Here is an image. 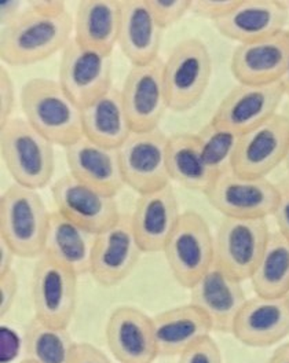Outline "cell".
I'll return each instance as SVG.
<instances>
[{
    "instance_id": "1",
    "label": "cell",
    "mask_w": 289,
    "mask_h": 363,
    "mask_svg": "<svg viewBox=\"0 0 289 363\" xmlns=\"http://www.w3.org/2000/svg\"><path fill=\"white\" fill-rule=\"evenodd\" d=\"M25 120L54 146L64 149L84 136L83 109L67 95L60 82L35 77L21 90Z\"/></svg>"
},
{
    "instance_id": "2",
    "label": "cell",
    "mask_w": 289,
    "mask_h": 363,
    "mask_svg": "<svg viewBox=\"0 0 289 363\" xmlns=\"http://www.w3.org/2000/svg\"><path fill=\"white\" fill-rule=\"evenodd\" d=\"M73 26L70 13L50 18L26 7L16 21L1 28V61L10 67L42 62L67 47L73 39L70 38Z\"/></svg>"
},
{
    "instance_id": "3",
    "label": "cell",
    "mask_w": 289,
    "mask_h": 363,
    "mask_svg": "<svg viewBox=\"0 0 289 363\" xmlns=\"http://www.w3.org/2000/svg\"><path fill=\"white\" fill-rule=\"evenodd\" d=\"M50 216L38 190L14 183L0 197V238L20 257H40Z\"/></svg>"
},
{
    "instance_id": "4",
    "label": "cell",
    "mask_w": 289,
    "mask_h": 363,
    "mask_svg": "<svg viewBox=\"0 0 289 363\" xmlns=\"http://www.w3.org/2000/svg\"><path fill=\"white\" fill-rule=\"evenodd\" d=\"M1 159L17 184L39 190L55 169L54 145L25 118L13 117L0 130Z\"/></svg>"
},
{
    "instance_id": "5",
    "label": "cell",
    "mask_w": 289,
    "mask_h": 363,
    "mask_svg": "<svg viewBox=\"0 0 289 363\" xmlns=\"http://www.w3.org/2000/svg\"><path fill=\"white\" fill-rule=\"evenodd\" d=\"M211 74V54L200 39L190 38L175 45L163 69L168 109L178 113L193 109L204 96Z\"/></svg>"
},
{
    "instance_id": "6",
    "label": "cell",
    "mask_w": 289,
    "mask_h": 363,
    "mask_svg": "<svg viewBox=\"0 0 289 363\" xmlns=\"http://www.w3.org/2000/svg\"><path fill=\"white\" fill-rule=\"evenodd\" d=\"M163 252L179 285L192 289L215 263V237L200 213L186 211Z\"/></svg>"
},
{
    "instance_id": "7",
    "label": "cell",
    "mask_w": 289,
    "mask_h": 363,
    "mask_svg": "<svg viewBox=\"0 0 289 363\" xmlns=\"http://www.w3.org/2000/svg\"><path fill=\"white\" fill-rule=\"evenodd\" d=\"M223 218L266 219L280 203V189L267 178H245L233 171L217 178L204 194Z\"/></svg>"
},
{
    "instance_id": "8",
    "label": "cell",
    "mask_w": 289,
    "mask_h": 363,
    "mask_svg": "<svg viewBox=\"0 0 289 363\" xmlns=\"http://www.w3.org/2000/svg\"><path fill=\"white\" fill-rule=\"evenodd\" d=\"M167 147L168 136L160 130L129 136L117 149L126 186L139 196L170 186Z\"/></svg>"
},
{
    "instance_id": "9",
    "label": "cell",
    "mask_w": 289,
    "mask_h": 363,
    "mask_svg": "<svg viewBox=\"0 0 289 363\" xmlns=\"http://www.w3.org/2000/svg\"><path fill=\"white\" fill-rule=\"evenodd\" d=\"M270 233L266 219L223 218L215 235V263L241 282L251 279Z\"/></svg>"
},
{
    "instance_id": "10",
    "label": "cell",
    "mask_w": 289,
    "mask_h": 363,
    "mask_svg": "<svg viewBox=\"0 0 289 363\" xmlns=\"http://www.w3.org/2000/svg\"><path fill=\"white\" fill-rule=\"evenodd\" d=\"M77 277L45 255L38 257L32 277V301L38 320L67 329L76 310Z\"/></svg>"
},
{
    "instance_id": "11",
    "label": "cell",
    "mask_w": 289,
    "mask_h": 363,
    "mask_svg": "<svg viewBox=\"0 0 289 363\" xmlns=\"http://www.w3.org/2000/svg\"><path fill=\"white\" fill-rule=\"evenodd\" d=\"M113 54H107L72 39L62 50L60 84L83 109L107 94L111 84Z\"/></svg>"
},
{
    "instance_id": "12",
    "label": "cell",
    "mask_w": 289,
    "mask_h": 363,
    "mask_svg": "<svg viewBox=\"0 0 289 363\" xmlns=\"http://www.w3.org/2000/svg\"><path fill=\"white\" fill-rule=\"evenodd\" d=\"M289 152V117L277 113L240 136L231 171L245 178H266Z\"/></svg>"
},
{
    "instance_id": "13",
    "label": "cell",
    "mask_w": 289,
    "mask_h": 363,
    "mask_svg": "<svg viewBox=\"0 0 289 363\" xmlns=\"http://www.w3.org/2000/svg\"><path fill=\"white\" fill-rule=\"evenodd\" d=\"M51 194L55 211L94 234L108 230L121 216L116 197L89 187L70 174L57 179Z\"/></svg>"
},
{
    "instance_id": "14",
    "label": "cell",
    "mask_w": 289,
    "mask_h": 363,
    "mask_svg": "<svg viewBox=\"0 0 289 363\" xmlns=\"http://www.w3.org/2000/svg\"><path fill=\"white\" fill-rule=\"evenodd\" d=\"M284 96L285 91L281 83L267 86L239 84L223 98L211 121L244 135L276 116Z\"/></svg>"
},
{
    "instance_id": "15",
    "label": "cell",
    "mask_w": 289,
    "mask_h": 363,
    "mask_svg": "<svg viewBox=\"0 0 289 363\" xmlns=\"http://www.w3.org/2000/svg\"><path fill=\"white\" fill-rule=\"evenodd\" d=\"M163 69L161 60L149 65L133 67L124 80L120 91L133 133L158 130V124L168 109Z\"/></svg>"
},
{
    "instance_id": "16",
    "label": "cell",
    "mask_w": 289,
    "mask_h": 363,
    "mask_svg": "<svg viewBox=\"0 0 289 363\" xmlns=\"http://www.w3.org/2000/svg\"><path fill=\"white\" fill-rule=\"evenodd\" d=\"M142 253L133 234L131 215L121 213L113 226L97 234L89 274L104 288H111L130 275Z\"/></svg>"
},
{
    "instance_id": "17",
    "label": "cell",
    "mask_w": 289,
    "mask_h": 363,
    "mask_svg": "<svg viewBox=\"0 0 289 363\" xmlns=\"http://www.w3.org/2000/svg\"><path fill=\"white\" fill-rule=\"evenodd\" d=\"M241 281L217 263L190 289V304L208 317L212 330L231 333L236 318L246 303Z\"/></svg>"
},
{
    "instance_id": "18",
    "label": "cell",
    "mask_w": 289,
    "mask_h": 363,
    "mask_svg": "<svg viewBox=\"0 0 289 363\" xmlns=\"http://www.w3.org/2000/svg\"><path fill=\"white\" fill-rule=\"evenodd\" d=\"M289 60V30L266 39L237 45L230 69L240 84L267 86L281 83Z\"/></svg>"
},
{
    "instance_id": "19",
    "label": "cell",
    "mask_w": 289,
    "mask_h": 363,
    "mask_svg": "<svg viewBox=\"0 0 289 363\" xmlns=\"http://www.w3.org/2000/svg\"><path fill=\"white\" fill-rule=\"evenodd\" d=\"M107 342L120 363H153L158 357L153 319L131 306L111 311L107 323Z\"/></svg>"
},
{
    "instance_id": "20",
    "label": "cell",
    "mask_w": 289,
    "mask_h": 363,
    "mask_svg": "<svg viewBox=\"0 0 289 363\" xmlns=\"http://www.w3.org/2000/svg\"><path fill=\"white\" fill-rule=\"evenodd\" d=\"M231 333L248 347H270L284 340L289 335V295L248 298Z\"/></svg>"
},
{
    "instance_id": "21",
    "label": "cell",
    "mask_w": 289,
    "mask_h": 363,
    "mask_svg": "<svg viewBox=\"0 0 289 363\" xmlns=\"http://www.w3.org/2000/svg\"><path fill=\"white\" fill-rule=\"evenodd\" d=\"M178 199L170 186L145 196L135 204L131 225L142 252H163L180 218Z\"/></svg>"
},
{
    "instance_id": "22",
    "label": "cell",
    "mask_w": 289,
    "mask_h": 363,
    "mask_svg": "<svg viewBox=\"0 0 289 363\" xmlns=\"http://www.w3.org/2000/svg\"><path fill=\"white\" fill-rule=\"evenodd\" d=\"M289 3L276 0H246L222 20L214 23L218 32L240 45L258 42L285 30Z\"/></svg>"
},
{
    "instance_id": "23",
    "label": "cell",
    "mask_w": 289,
    "mask_h": 363,
    "mask_svg": "<svg viewBox=\"0 0 289 363\" xmlns=\"http://www.w3.org/2000/svg\"><path fill=\"white\" fill-rule=\"evenodd\" d=\"M69 174L89 187L116 197L126 186L117 149L105 147L83 136L65 149Z\"/></svg>"
},
{
    "instance_id": "24",
    "label": "cell",
    "mask_w": 289,
    "mask_h": 363,
    "mask_svg": "<svg viewBox=\"0 0 289 363\" xmlns=\"http://www.w3.org/2000/svg\"><path fill=\"white\" fill-rule=\"evenodd\" d=\"M121 25L119 45L133 67L156 62L163 29L157 25L149 3L145 0L120 1Z\"/></svg>"
},
{
    "instance_id": "25",
    "label": "cell",
    "mask_w": 289,
    "mask_h": 363,
    "mask_svg": "<svg viewBox=\"0 0 289 363\" xmlns=\"http://www.w3.org/2000/svg\"><path fill=\"white\" fill-rule=\"evenodd\" d=\"M152 319L158 357H179L212 332L211 320L193 304L165 310Z\"/></svg>"
},
{
    "instance_id": "26",
    "label": "cell",
    "mask_w": 289,
    "mask_h": 363,
    "mask_svg": "<svg viewBox=\"0 0 289 363\" xmlns=\"http://www.w3.org/2000/svg\"><path fill=\"white\" fill-rule=\"evenodd\" d=\"M95 240L97 234L53 211L43 255L80 277L89 274Z\"/></svg>"
},
{
    "instance_id": "27",
    "label": "cell",
    "mask_w": 289,
    "mask_h": 363,
    "mask_svg": "<svg viewBox=\"0 0 289 363\" xmlns=\"http://www.w3.org/2000/svg\"><path fill=\"white\" fill-rule=\"evenodd\" d=\"M73 21V39L79 45L113 54L121 25L120 1H80Z\"/></svg>"
},
{
    "instance_id": "28",
    "label": "cell",
    "mask_w": 289,
    "mask_h": 363,
    "mask_svg": "<svg viewBox=\"0 0 289 363\" xmlns=\"http://www.w3.org/2000/svg\"><path fill=\"white\" fill-rule=\"evenodd\" d=\"M84 136L105 147L119 149L133 134L126 113L121 91L114 86L83 108Z\"/></svg>"
},
{
    "instance_id": "29",
    "label": "cell",
    "mask_w": 289,
    "mask_h": 363,
    "mask_svg": "<svg viewBox=\"0 0 289 363\" xmlns=\"http://www.w3.org/2000/svg\"><path fill=\"white\" fill-rule=\"evenodd\" d=\"M167 164L171 181L178 182L189 190L205 194L217 181L202 156L196 134L183 133L168 136Z\"/></svg>"
},
{
    "instance_id": "30",
    "label": "cell",
    "mask_w": 289,
    "mask_h": 363,
    "mask_svg": "<svg viewBox=\"0 0 289 363\" xmlns=\"http://www.w3.org/2000/svg\"><path fill=\"white\" fill-rule=\"evenodd\" d=\"M251 282L256 296L289 295V241L278 230L270 233L266 250Z\"/></svg>"
},
{
    "instance_id": "31",
    "label": "cell",
    "mask_w": 289,
    "mask_h": 363,
    "mask_svg": "<svg viewBox=\"0 0 289 363\" xmlns=\"http://www.w3.org/2000/svg\"><path fill=\"white\" fill-rule=\"evenodd\" d=\"M75 345L67 329L53 328L33 318L25 332V359L33 363H69Z\"/></svg>"
},
{
    "instance_id": "32",
    "label": "cell",
    "mask_w": 289,
    "mask_h": 363,
    "mask_svg": "<svg viewBox=\"0 0 289 363\" xmlns=\"http://www.w3.org/2000/svg\"><path fill=\"white\" fill-rule=\"evenodd\" d=\"M196 136L205 162L217 178L231 171V162L241 135L209 121Z\"/></svg>"
},
{
    "instance_id": "33",
    "label": "cell",
    "mask_w": 289,
    "mask_h": 363,
    "mask_svg": "<svg viewBox=\"0 0 289 363\" xmlns=\"http://www.w3.org/2000/svg\"><path fill=\"white\" fill-rule=\"evenodd\" d=\"M148 3L157 25L163 30L179 23L189 11H192L193 4L190 0H149Z\"/></svg>"
},
{
    "instance_id": "34",
    "label": "cell",
    "mask_w": 289,
    "mask_h": 363,
    "mask_svg": "<svg viewBox=\"0 0 289 363\" xmlns=\"http://www.w3.org/2000/svg\"><path fill=\"white\" fill-rule=\"evenodd\" d=\"M178 363H223L222 354L218 344L208 336L180 354Z\"/></svg>"
},
{
    "instance_id": "35",
    "label": "cell",
    "mask_w": 289,
    "mask_h": 363,
    "mask_svg": "<svg viewBox=\"0 0 289 363\" xmlns=\"http://www.w3.org/2000/svg\"><path fill=\"white\" fill-rule=\"evenodd\" d=\"M240 1L241 0H197L192 4V13L217 23L229 16Z\"/></svg>"
},
{
    "instance_id": "36",
    "label": "cell",
    "mask_w": 289,
    "mask_h": 363,
    "mask_svg": "<svg viewBox=\"0 0 289 363\" xmlns=\"http://www.w3.org/2000/svg\"><path fill=\"white\" fill-rule=\"evenodd\" d=\"M16 109V86L9 69H0V120L1 125L13 118Z\"/></svg>"
},
{
    "instance_id": "37",
    "label": "cell",
    "mask_w": 289,
    "mask_h": 363,
    "mask_svg": "<svg viewBox=\"0 0 289 363\" xmlns=\"http://www.w3.org/2000/svg\"><path fill=\"white\" fill-rule=\"evenodd\" d=\"M18 294V277L14 270L0 275V317L4 318L11 310Z\"/></svg>"
},
{
    "instance_id": "38",
    "label": "cell",
    "mask_w": 289,
    "mask_h": 363,
    "mask_svg": "<svg viewBox=\"0 0 289 363\" xmlns=\"http://www.w3.org/2000/svg\"><path fill=\"white\" fill-rule=\"evenodd\" d=\"M280 189V203L277 206L276 213L273 215L278 231L289 241V179L284 178L280 183H277Z\"/></svg>"
},
{
    "instance_id": "39",
    "label": "cell",
    "mask_w": 289,
    "mask_h": 363,
    "mask_svg": "<svg viewBox=\"0 0 289 363\" xmlns=\"http://www.w3.org/2000/svg\"><path fill=\"white\" fill-rule=\"evenodd\" d=\"M69 363H111V359L89 342H76Z\"/></svg>"
},
{
    "instance_id": "40",
    "label": "cell",
    "mask_w": 289,
    "mask_h": 363,
    "mask_svg": "<svg viewBox=\"0 0 289 363\" xmlns=\"http://www.w3.org/2000/svg\"><path fill=\"white\" fill-rule=\"evenodd\" d=\"M20 351V340L14 330L7 326L0 328V362H13Z\"/></svg>"
},
{
    "instance_id": "41",
    "label": "cell",
    "mask_w": 289,
    "mask_h": 363,
    "mask_svg": "<svg viewBox=\"0 0 289 363\" xmlns=\"http://www.w3.org/2000/svg\"><path fill=\"white\" fill-rule=\"evenodd\" d=\"M26 7L32 11H35L39 16L43 17H50V18H55V17H61L64 14L69 13L67 9V3L65 1H31L26 4Z\"/></svg>"
},
{
    "instance_id": "42",
    "label": "cell",
    "mask_w": 289,
    "mask_h": 363,
    "mask_svg": "<svg viewBox=\"0 0 289 363\" xmlns=\"http://www.w3.org/2000/svg\"><path fill=\"white\" fill-rule=\"evenodd\" d=\"M0 16H1V28L16 21L23 13L21 1H3L0 4Z\"/></svg>"
},
{
    "instance_id": "43",
    "label": "cell",
    "mask_w": 289,
    "mask_h": 363,
    "mask_svg": "<svg viewBox=\"0 0 289 363\" xmlns=\"http://www.w3.org/2000/svg\"><path fill=\"white\" fill-rule=\"evenodd\" d=\"M16 252L13 248L0 238V275H4L13 270V260H14Z\"/></svg>"
},
{
    "instance_id": "44",
    "label": "cell",
    "mask_w": 289,
    "mask_h": 363,
    "mask_svg": "<svg viewBox=\"0 0 289 363\" xmlns=\"http://www.w3.org/2000/svg\"><path fill=\"white\" fill-rule=\"evenodd\" d=\"M268 363H289V342L281 344L274 351Z\"/></svg>"
},
{
    "instance_id": "45",
    "label": "cell",
    "mask_w": 289,
    "mask_h": 363,
    "mask_svg": "<svg viewBox=\"0 0 289 363\" xmlns=\"http://www.w3.org/2000/svg\"><path fill=\"white\" fill-rule=\"evenodd\" d=\"M281 84H283V87H284L285 95H288L289 96V60L288 65H287V72H285V74H284V77H283V80H281Z\"/></svg>"
},
{
    "instance_id": "46",
    "label": "cell",
    "mask_w": 289,
    "mask_h": 363,
    "mask_svg": "<svg viewBox=\"0 0 289 363\" xmlns=\"http://www.w3.org/2000/svg\"><path fill=\"white\" fill-rule=\"evenodd\" d=\"M284 162H285V165H287V171H288V179H289V152H288V155H287V159H285V161H284Z\"/></svg>"
},
{
    "instance_id": "47",
    "label": "cell",
    "mask_w": 289,
    "mask_h": 363,
    "mask_svg": "<svg viewBox=\"0 0 289 363\" xmlns=\"http://www.w3.org/2000/svg\"><path fill=\"white\" fill-rule=\"evenodd\" d=\"M21 363H33V362H31V361H28V359H23V362Z\"/></svg>"
}]
</instances>
